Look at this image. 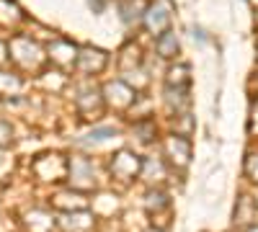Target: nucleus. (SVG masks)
Masks as SVG:
<instances>
[{
    "label": "nucleus",
    "mask_w": 258,
    "mask_h": 232,
    "mask_svg": "<svg viewBox=\"0 0 258 232\" xmlns=\"http://www.w3.org/2000/svg\"><path fill=\"white\" fill-rule=\"evenodd\" d=\"M111 168H114V173H116L119 178L129 181V178H135V176L140 173V160H137V155H132V152H119V155L114 158Z\"/></svg>",
    "instance_id": "nucleus-1"
},
{
    "label": "nucleus",
    "mask_w": 258,
    "mask_h": 232,
    "mask_svg": "<svg viewBox=\"0 0 258 232\" xmlns=\"http://www.w3.org/2000/svg\"><path fill=\"white\" fill-rule=\"evenodd\" d=\"M168 152L173 155V163L178 160V165L188 163V142L183 137H170L168 139Z\"/></svg>",
    "instance_id": "nucleus-2"
},
{
    "label": "nucleus",
    "mask_w": 258,
    "mask_h": 232,
    "mask_svg": "<svg viewBox=\"0 0 258 232\" xmlns=\"http://www.w3.org/2000/svg\"><path fill=\"white\" fill-rule=\"evenodd\" d=\"M158 54L160 57H173L176 52H178V41H176V34H170V31H165V34H160V39H158Z\"/></svg>",
    "instance_id": "nucleus-3"
},
{
    "label": "nucleus",
    "mask_w": 258,
    "mask_h": 232,
    "mask_svg": "<svg viewBox=\"0 0 258 232\" xmlns=\"http://www.w3.org/2000/svg\"><path fill=\"white\" fill-rule=\"evenodd\" d=\"M147 26H150V31L160 34V31L168 26V13H165L163 8H150V13H147Z\"/></svg>",
    "instance_id": "nucleus-4"
},
{
    "label": "nucleus",
    "mask_w": 258,
    "mask_h": 232,
    "mask_svg": "<svg viewBox=\"0 0 258 232\" xmlns=\"http://www.w3.org/2000/svg\"><path fill=\"white\" fill-rule=\"evenodd\" d=\"M18 88H21L18 78H11V72H0V96H11Z\"/></svg>",
    "instance_id": "nucleus-5"
},
{
    "label": "nucleus",
    "mask_w": 258,
    "mask_h": 232,
    "mask_svg": "<svg viewBox=\"0 0 258 232\" xmlns=\"http://www.w3.org/2000/svg\"><path fill=\"white\" fill-rule=\"evenodd\" d=\"M11 142H13V129H11V124L0 121V150H6Z\"/></svg>",
    "instance_id": "nucleus-6"
},
{
    "label": "nucleus",
    "mask_w": 258,
    "mask_h": 232,
    "mask_svg": "<svg viewBox=\"0 0 258 232\" xmlns=\"http://www.w3.org/2000/svg\"><path fill=\"white\" fill-rule=\"evenodd\" d=\"M6 54H8V49H6V44H0V62L6 59Z\"/></svg>",
    "instance_id": "nucleus-7"
}]
</instances>
